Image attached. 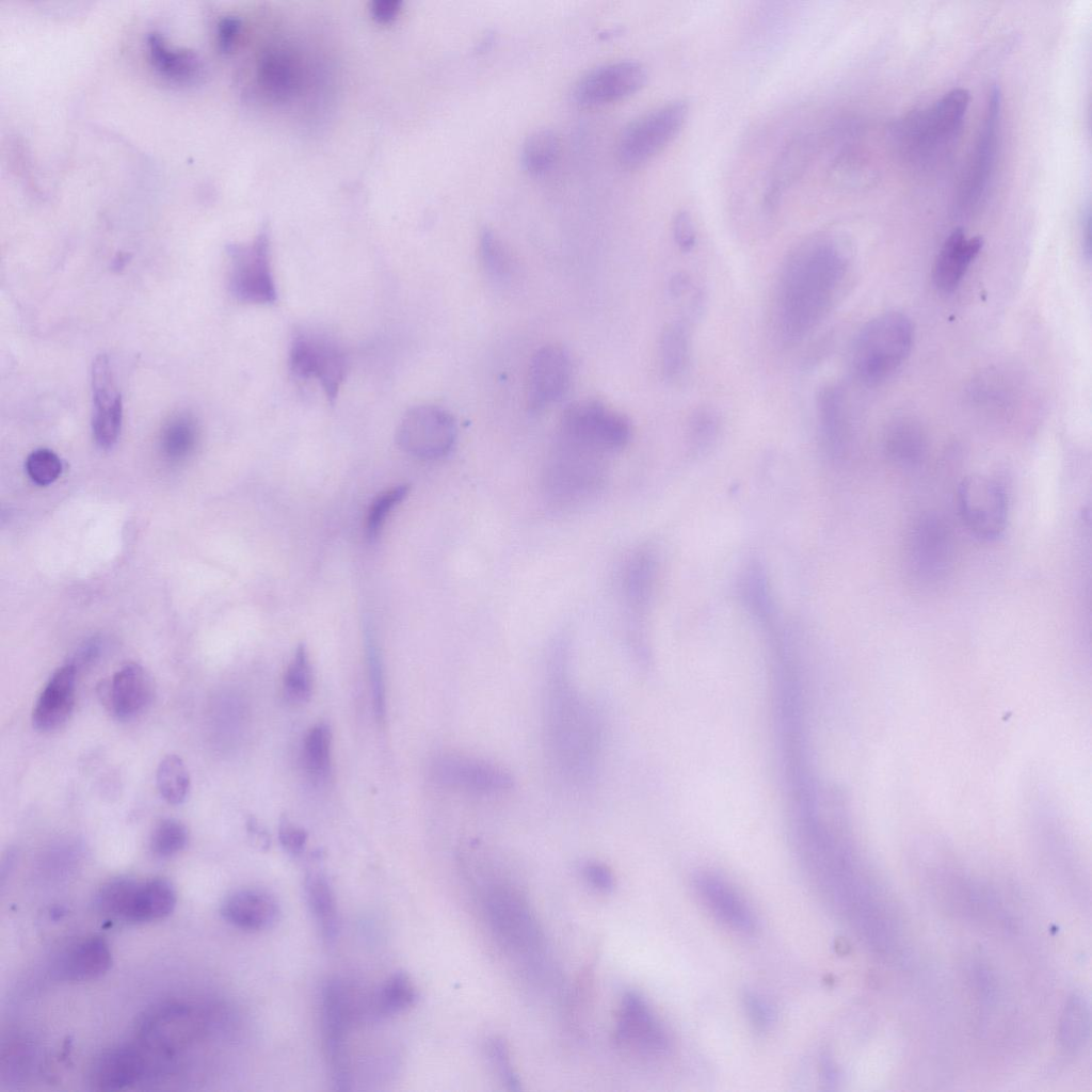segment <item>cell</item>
<instances>
[{
    "mask_svg": "<svg viewBox=\"0 0 1092 1092\" xmlns=\"http://www.w3.org/2000/svg\"><path fill=\"white\" fill-rule=\"evenodd\" d=\"M849 255L828 232L797 244L785 258L776 283L774 322L778 339L793 346L825 318L844 285Z\"/></svg>",
    "mask_w": 1092,
    "mask_h": 1092,
    "instance_id": "cell-1",
    "label": "cell"
},
{
    "mask_svg": "<svg viewBox=\"0 0 1092 1092\" xmlns=\"http://www.w3.org/2000/svg\"><path fill=\"white\" fill-rule=\"evenodd\" d=\"M567 649L558 643L547 662L544 745L557 776L568 786H587L595 776L603 746L601 719L571 677Z\"/></svg>",
    "mask_w": 1092,
    "mask_h": 1092,
    "instance_id": "cell-2",
    "label": "cell"
},
{
    "mask_svg": "<svg viewBox=\"0 0 1092 1092\" xmlns=\"http://www.w3.org/2000/svg\"><path fill=\"white\" fill-rule=\"evenodd\" d=\"M968 105V91L956 87L932 106L908 115L897 136L904 156L921 166L945 158L961 133Z\"/></svg>",
    "mask_w": 1092,
    "mask_h": 1092,
    "instance_id": "cell-3",
    "label": "cell"
},
{
    "mask_svg": "<svg viewBox=\"0 0 1092 1092\" xmlns=\"http://www.w3.org/2000/svg\"><path fill=\"white\" fill-rule=\"evenodd\" d=\"M914 340L910 318L899 311L880 314L857 333L851 365L865 385H877L893 375L909 357Z\"/></svg>",
    "mask_w": 1092,
    "mask_h": 1092,
    "instance_id": "cell-4",
    "label": "cell"
},
{
    "mask_svg": "<svg viewBox=\"0 0 1092 1092\" xmlns=\"http://www.w3.org/2000/svg\"><path fill=\"white\" fill-rule=\"evenodd\" d=\"M607 459L558 438L542 476L547 500L561 509L590 500L604 486Z\"/></svg>",
    "mask_w": 1092,
    "mask_h": 1092,
    "instance_id": "cell-5",
    "label": "cell"
},
{
    "mask_svg": "<svg viewBox=\"0 0 1092 1092\" xmlns=\"http://www.w3.org/2000/svg\"><path fill=\"white\" fill-rule=\"evenodd\" d=\"M631 432V422L624 414L598 400L585 399L564 410L559 439L608 457L629 443Z\"/></svg>",
    "mask_w": 1092,
    "mask_h": 1092,
    "instance_id": "cell-6",
    "label": "cell"
},
{
    "mask_svg": "<svg viewBox=\"0 0 1092 1092\" xmlns=\"http://www.w3.org/2000/svg\"><path fill=\"white\" fill-rule=\"evenodd\" d=\"M176 900L175 888L165 879L138 881L125 877L107 882L96 897V904L109 917L140 924L166 917Z\"/></svg>",
    "mask_w": 1092,
    "mask_h": 1092,
    "instance_id": "cell-7",
    "label": "cell"
},
{
    "mask_svg": "<svg viewBox=\"0 0 1092 1092\" xmlns=\"http://www.w3.org/2000/svg\"><path fill=\"white\" fill-rule=\"evenodd\" d=\"M689 114L685 100H673L632 121L622 132L617 157L626 167H638L659 154L684 127Z\"/></svg>",
    "mask_w": 1092,
    "mask_h": 1092,
    "instance_id": "cell-8",
    "label": "cell"
},
{
    "mask_svg": "<svg viewBox=\"0 0 1092 1092\" xmlns=\"http://www.w3.org/2000/svg\"><path fill=\"white\" fill-rule=\"evenodd\" d=\"M349 366L344 348L334 338L317 331L294 332L289 350L290 371L301 380H317L332 403Z\"/></svg>",
    "mask_w": 1092,
    "mask_h": 1092,
    "instance_id": "cell-9",
    "label": "cell"
},
{
    "mask_svg": "<svg viewBox=\"0 0 1092 1092\" xmlns=\"http://www.w3.org/2000/svg\"><path fill=\"white\" fill-rule=\"evenodd\" d=\"M1000 118L1001 94L999 87L994 85L989 93L975 149L959 189L957 209L961 214L973 213L986 197L996 164Z\"/></svg>",
    "mask_w": 1092,
    "mask_h": 1092,
    "instance_id": "cell-10",
    "label": "cell"
},
{
    "mask_svg": "<svg viewBox=\"0 0 1092 1092\" xmlns=\"http://www.w3.org/2000/svg\"><path fill=\"white\" fill-rule=\"evenodd\" d=\"M228 289L239 302L272 304L277 299L270 240L264 227L250 243L229 248Z\"/></svg>",
    "mask_w": 1092,
    "mask_h": 1092,
    "instance_id": "cell-11",
    "label": "cell"
},
{
    "mask_svg": "<svg viewBox=\"0 0 1092 1092\" xmlns=\"http://www.w3.org/2000/svg\"><path fill=\"white\" fill-rule=\"evenodd\" d=\"M906 561L913 579L924 585L944 580L953 558V543L949 528L935 514H922L910 530Z\"/></svg>",
    "mask_w": 1092,
    "mask_h": 1092,
    "instance_id": "cell-12",
    "label": "cell"
},
{
    "mask_svg": "<svg viewBox=\"0 0 1092 1092\" xmlns=\"http://www.w3.org/2000/svg\"><path fill=\"white\" fill-rule=\"evenodd\" d=\"M957 498L961 519L974 536L990 542L1002 534L1008 498L996 480L983 475L967 476L958 486Z\"/></svg>",
    "mask_w": 1092,
    "mask_h": 1092,
    "instance_id": "cell-13",
    "label": "cell"
},
{
    "mask_svg": "<svg viewBox=\"0 0 1092 1092\" xmlns=\"http://www.w3.org/2000/svg\"><path fill=\"white\" fill-rule=\"evenodd\" d=\"M456 434L453 416L443 407L427 404L406 412L398 425L396 439L398 446L413 456L437 460L450 453Z\"/></svg>",
    "mask_w": 1092,
    "mask_h": 1092,
    "instance_id": "cell-14",
    "label": "cell"
},
{
    "mask_svg": "<svg viewBox=\"0 0 1092 1092\" xmlns=\"http://www.w3.org/2000/svg\"><path fill=\"white\" fill-rule=\"evenodd\" d=\"M431 776L440 786L475 796H498L514 787L509 770L492 761L462 754L437 756Z\"/></svg>",
    "mask_w": 1092,
    "mask_h": 1092,
    "instance_id": "cell-15",
    "label": "cell"
},
{
    "mask_svg": "<svg viewBox=\"0 0 1092 1092\" xmlns=\"http://www.w3.org/2000/svg\"><path fill=\"white\" fill-rule=\"evenodd\" d=\"M350 1000L343 984L328 980L321 991V1030L324 1055L336 1090L350 1089V1062L347 1033L350 1023Z\"/></svg>",
    "mask_w": 1092,
    "mask_h": 1092,
    "instance_id": "cell-16",
    "label": "cell"
},
{
    "mask_svg": "<svg viewBox=\"0 0 1092 1092\" xmlns=\"http://www.w3.org/2000/svg\"><path fill=\"white\" fill-rule=\"evenodd\" d=\"M284 43L264 48L257 61L256 78L264 99L285 106L306 92L309 68L300 50Z\"/></svg>",
    "mask_w": 1092,
    "mask_h": 1092,
    "instance_id": "cell-17",
    "label": "cell"
},
{
    "mask_svg": "<svg viewBox=\"0 0 1092 1092\" xmlns=\"http://www.w3.org/2000/svg\"><path fill=\"white\" fill-rule=\"evenodd\" d=\"M646 80L647 71L640 62H611L583 75L575 83L572 96L580 107L603 106L637 93L644 86Z\"/></svg>",
    "mask_w": 1092,
    "mask_h": 1092,
    "instance_id": "cell-18",
    "label": "cell"
},
{
    "mask_svg": "<svg viewBox=\"0 0 1092 1092\" xmlns=\"http://www.w3.org/2000/svg\"><path fill=\"white\" fill-rule=\"evenodd\" d=\"M487 892L485 911L500 940L511 948H534L539 931L527 901L516 889L503 884H495Z\"/></svg>",
    "mask_w": 1092,
    "mask_h": 1092,
    "instance_id": "cell-19",
    "label": "cell"
},
{
    "mask_svg": "<svg viewBox=\"0 0 1092 1092\" xmlns=\"http://www.w3.org/2000/svg\"><path fill=\"white\" fill-rule=\"evenodd\" d=\"M615 1038L639 1054L658 1057L667 1054L670 1039L662 1023L643 997L627 993L617 1014Z\"/></svg>",
    "mask_w": 1092,
    "mask_h": 1092,
    "instance_id": "cell-20",
    "label": "cell"
},
{
    "mask_svg": "<svg viewBox=\"0 0 1092 1092\" xmlns=\"http://www.w3.org/2000/svg\"><path fill=\"white\" fill-rule=\"evenodd\" d=\"M572 374V362L563 347L546 344L540 348L529 366V408L536 412L560 401L571 387Z\"/></svg>",
    "mask_w": 1092,
    "mask_h": 1092,
    "instance_id": "cell-21",
    "label": "cell"
},
{
    "mask_svg": "<svg viewBox=\"0 0 1092 1092\" xmlns=\"http://www.w3.org/2000/svg\"><path fill=\"white\" fill-rule=\"evenodd\" d=\"M91 389L93 436L101 449H110L116 444L121 433L123 401L106 354L98 355L93 362Z\"/></svg>",
    "mask_w": 1092,
    "mask_h": 1092,
    "instance_id": "cell-22",
    "label": "cell"
},
{
    "mask_svg": "<svg viewBox=\"0 0 1092 1092\" xmlns=\"http://www.w3.org/2000/svg\"><path fill=\"white\" fill-rule=\"evenodd\" d=\"M815 140L809 134L791 138L781 149L768 175L762 208L767 214L774 213L784 195L806 171L815 154Z\"/></svg>",
    "mask_w": 1092,
    "mask_h": 1092,
    "instance_id": "cell-23",
    "label": "cell"
},
{
    "mask_svg": "<svg viewBox=\"0 0 1092 1092\" xmlns=\"http://www.w3.org/2000/svg\"><path fill=\"white\" fill-rule=\"evenodd\" d=\"M155 684L151 675L140 664L123 665L101 688L100 695L109 710L118 719H130L142 712L152 701Z\"/></svg>",
    "mask_w": 1092,
    "mask_h": 1092,
    "instance_id": "cell-24",
    "label": "cell"
},
{
    "mask_svg": "<svg viewBox=\"0 0 1092 1092\" xmlns=\"http://www.w3.org/2000/svg\"><path fill=\"white\" fill-rule=\"evenodd\" d=\"M694 888L705 908L724 926L744 934L755 929L751 909L727 882L704 873L695 878Z\"/></svg>",
    "mask_w": 1092,
    "mask_h": 1092,
    "instance_id": "cell-25",
    "label": "cell"
},
{
    "mask_svg": "<svg viewBox=\"0 0 1092 1092\" xmlns=\"http://www.w3.org/2000/svg\"><path fill=\"white\" fill-rule=\"evenodd\" d=\"M77 667L67 663L59 668L39 693L33 710L32 724L42 732L62 726L75 706Z\"/></svg>",
    "mask_w": 1092,
    "mask_h": 1092,
    "instance_id": "cell-26",
    "label": "cell"
},
{
    "mask_svg": "<svg viewBox=\"0 0 1092 1092\" xmlns=\"http://www.w3.org/2000/svg\"><path fill=\"white\" fill-rule=\"evenodd\" d=\"M983 245L982 238L967 237L957 228L944 241L933 266L935 287L945 293L953 292L962 283Z\"/></svg>",
    "mask_w": 1092,
    "mask_h": 1092,
    "instance_id": "cell-27",
    "label": "cell"
},
{
    "mask_svg": "<svg viewBox=\"0 0 1092 1092\" xmlns=\"http://www.w3.org/2000/svg\"><path fill=\"white\" fill-rule=\"evenodd\" d=\"M278 913L276 899L257 888H241L230 893L221 908V914L227 922L248 931L270 928L277 920Z\"/></svg>",
    "mask_w": 1092,
    "mask_h": 1092,
    "instance_id": "cell-28",
    "label": "cell"
},
{
    "mask_svg": "<svg viewBox=\"0 0 1092 1092\" xmlns=\"http://www.w3.org/2000/svg\"><path fill=\"white\" fill-rule=\"evenodd\" d=\"M144 1059L131 1047H116L101 1053L90 1071L95 1090H118L133 1085L144 1073Z\"/></svg>",
    "mask_w": 1092,
    "mask_h": 1092,
    "instance_id": "cell-29",
    "label": "cell"
},
{
    "mask_svg": "<svg viewBox=\"0 0 1092 1092\" xmlns=\"http://www.w3.org/2000/svg\"><path fill=\"white\" fill-rule=\"evenodd\" d=\"M111 964L112 956L108 943L99 936H90L64 950L57 968L60 976L66 980L84 981L102 976Z\"/></svg>",
    "mask_w": 1092,
    "mask_h": 1092,
    "instance_id": "cell-30",
    "label": "cell"
},
{
    "mask_svg": "<svg viewBox=\"0 0 1092 1092\" xmlns=\"http://www.w3.org/2000/svg\"><path fill=\"white\" fill-rule=\"evenodd\" d=\"M817 416L823 444L833 456H840L849 440L845 396L838 386L824 385L817 396Z\"/></svg>",
    "mask_w": 1092,
    "mask_h": 1092,
    "instance_id": "cell-31",
    "label": "cell"
},
{
    "mask_svg": "<svg viewBox=\"0 0 1092 1092\" xmlns=\"http://www.w3.org/2000/svg\"><path fill=\"white\" fill-rule=\"evenodd\" d=\"M656 560L646 549L630 553L620 575V589L626 605L636 612L642 611L651 600L655 579Z\"/></svg>",
    "mask_w": 1092,
    "mask_h": 1092,
    "instance_id": "cell-32",
    "label": "cell"
},
{
    "mask_svg": "<svg viewBox=\"0 0 1092 1092\" xmlns=\"http://www.w3.org/2000/svg\"><path fill=\"white\" fill-rule=\"evenodd\" d=\"M887 457L902 467H915L925 457L927 438L918 422L909 418L892 421L884 435Z\"/></svg>",
    "mask_w": 1092,
    "mask_h": 1092,
    "instance_id": "cell-33",
    "label": "cell"
},
{
    "mask_svg": "<svg viewBox=\"0 0 1092 1092\" xmlns=\"http://www.w3.org/2000/svg\"><path fill=\"white\" fill-rule=\"evenodd\" d=\"M305 896L322 938L334 943L339 932V916L333 888L326 877L311 872L305 879Z\"/></svg>",
    "mask_w": 1092,
    "mask_h": 1092,
    "instance_id": "cell-34",
    "label": "cell"
},
{
    "mask_svg": "<svg viewBox=\"0 0 1092 1092\" xmlns=\"http://www.w3.org/2000/svg\"><path fill=\"white\" fill-rule=\"evenodd\" d=\"M686 319L669 323L660 338V364L664 378L677 381L685 376L691 363V332Z\"/></svg>",
    "mask_w": 1092,
    "mask_h": 1092,
    "instance_id": "cell-35",
    "label": "cell"
},
{
    "mask_svg": "<svg viewBox=\"0 0 1092 1092\" xmlns=\"http://www.w3.org/2000/svg\"><path fill=\"white\" fill-rule=\"evenodd\" d=\"M559 151L557 133L548 128L536 129L526 138L521 146V166L531 175L543 174L553 165Z\"/></svg>",
    "mask_w": 1092,
    "mask_h": 1092,
    "instance_id": "cell-36",
    "label": "cell"
},
{
    "mask_svg": "<svg viewBox=\"0 0 1092 1092\" xmlns=\"http://www.w3.org/2000/svg\"><path fill=\"white\" fill-rule=\"evenodd\" d=\"M197 438L198 428L194 417L188 413H178L163 425L160 447L167 459L178 461L194 450Z\"/></svg>",
    "mask_w": 1092,
    "mask_h": 1092,
    "instance_id": "cell-37",
    "label": "cell"
},
{
    "mask_svg": "<svg viewBox=\"0 0 1092 1092\" xmlns=\"http://www.w3.org/2000/svg\"><path fill=\"white\" fill-rule=\"evenodd\" d=\"M332 733L323 722L314 725L306 734L302 748V766L315 782L325 780L331 771Z\"/></svg>",
    "mask_w": 1092,
    "mask_h": 1092,
    "instance_id": "cell-38",
    "label": "cell"
},
{
    "mask_svg": "<svg viewBox=\"0 0 1092 1092\" xmlns=\"http://www.w3.org/2000/svg\"><path fill=\"white\" fill-rule=\"evenodd\" d=\"M148 47L152 64L163 75L177 80H187L197 76L199 62L194 53L170 49L156 35L149 38Z\"/></svg>",
    "mask_w": 1092,
    "mask_h": 1092,
    "instance_id": "cell-39",
    "label": "cell"
},
{
    "mask_svg": "<svg viewBox=\"0 0 1092 1092\" xmlns=\"http://www.w3.org/2000/svg\"><path fill=\"white\" fill-rule=\"evenodd\" d=\"M156 782L161 797L170 804L182 803L190 789V776L183 760L170 754L161 759L156 773Z\"/></svg>",
    "mask_w": 1092,
    "mask_h": 1092,
    "instance_id": "cell-40",
    "label": "cell"
},
{
    "mask_svg": "<svg viewBox=\"0 0 1092 1092\" xmlns=\"http://www.w3.org/2000/svg\"><path fill=\"white\" fill-rule=\"evenodd\" d=\"M416 998L417 992L410 976L398 971L381 986L375 997V1008L381 1015H396L412 1007Z\"/></svg>",
    "mask_w": 1092,
    "mask_h": 1092,
    "instance_id": "cell-41",
    "label": "cell"
},
{
    "mask_svg": "<svg viewBox=\"0 0 1092 1092\" xmlns=\"http://www.w3.org/2000/svg\"><path fill=\"white\" fill-rule=\"evenodd\" d=\"M479 253L486 272L497 279L508 278L514 270L512 254L503 241L492 229L480 232Z\"/></svg>",
    "mask_w": 1092,
    "mask_h": 1092,
    "instance_id": "cell-42",
    "label": "cell"
},
{
    "mask_svg": "<svg viewBox=\"0 0 1092 1092\" xmlns=\"http://www.w3.org/2000/svg\"><path fill=\"white\" fill-rule=\"evenodd\" d=\"M286 696L293 702H307L312 689V675L306 647L301 644L289 663L283 680Z\"/></svg>",
    "mask_w": 1092,
    "mask_h": 1092,
    "instance_id": "cell-43",
    "label": "cell"
},
{
    "mask_svg": "<svg viewBox=\"0 0 1092 1092\" xmlns=\"http://www.w3.org/2000/svg\"><path fill=\"white\" fill-rule=\"evenodd\" d=\"M188 838V830L182 822L165 818L157 823L151 833L150 850L158 857H170L186 847Z\"/></svg>",
    "mask_w": 1092,
    "mask_h": 1092,
    "instance_id": "cell-44",
    "label": "cell"
},
{
    "mask_svg": "<svg viewBox=\"0 0 1092 1092\" xmlns=\"http://www.w3.org/2000/svg\"><path fill=\"white\" fill-rule=\"evenodd\" d=\"M25 467L29 478L42 486L53 483L63 469L60 457L47 448L32 451L27 456Z\"/></svg>",
    "mask_w": 1092,
    "mask_h": 1092,
    "instance_id": "cell-45",
    "label": "cell"
},
{
    "mask_svg": "<svg viewBox=\"0 0 1092 1092\" xmlns=\"http://www.w3.org/2000/svg\"><path fill=\"white\" fill-rule=\"evenodd\" d=\"M407 492L408 487L406 485L396 486L382 493L373 500L366 520V532L370 540L376 537L389 513L404 499Z\"/></svg>",
    "mask_w": 1092,
    "mask_h": 1092,
    "instance_id": "cell-46",
    "label": "cell"
},
{
    "mask_svg": "<svg viewBox=\"0 0 1092 1092\" xmlns=\"http://www.w3.org/2000/svg\"><path fill=\"white\" fill-rule=\"evenodd\" d=\"M720 430V418L710 406L697 407L689 420V435L697 448H705L714 441Z\"/></svg>",
    "mask_w": 1092,
    "mask_h": 1092,
    "instance_id": "cell-47",
    "label": "cell"
},
{
    "mask_svg": "<svg viewBox=\"0 0 1092 1092\" xmlns=\"http://www.w3.org/2000/svg\"><path fill=\"white\" fill-rule=\"evenodd\" d=\"M743 1007L749 1019L755 1028L765 1030L773 1023V1008L762 996L752 992L745 993L743 997Z\"/></svg>",
    "mask_w": 1092,
    "mask_h": 1092,
    "instance_id": "cell-48",
    "label": "cell"
},
{
    "mask_svg": "<svg viewBox=\"0 0 1092 1092\" xmlns=\"http://www.w3.org/2000/svg\"><path fill=\"white\" fill-rule=\"evenodd\" d=\"M487 1051L492 1064L495 1066L502 1081L509 1086V1089L517 1090L518 1080L511 1066L509 1054L504 1044L501 1041L494 1039L488 1043Z\"/></svg>",
    "mask_w": 1092,
    "mask_h": 1092,
    "instance_id": "cell-49",
    "label": "cell"
},
{
    "mask_svg": "<svg viewBox=\"0 0 1092 1092\" xmlns=\"http://www.w3.org/2000/svg\"><path fill=\"white\" fill-rule=\"evenodd\" d=\"M672 231L674 242L681 252L688 253L693 250L696 244V230L693 219L687 210H679L675 214Z\"/></svg>",
    "mask_w": 1092,
    "mask_h": 1092,
    "instance_id": "cell-50",
    "label": "cell"
},
{
    "mask_svg": "<svg viewBox=\"0 0 1092 1092\" xmlns=\"http://www.w3.org/2000/svg\"><path fill=\"white\" fill-rule=\"evenodd\" d=\"M278 838L284 849L292 854H299L304 850L308 835L303 828L293 824L288 818H283L278 826Z\"/></svg>",
    "mask_w": 1092,
    "mask_h": 1092,
    "instance_id": "cell-51",
    "label": "cell"
},
{
    "mask_svg": "<svg viewBox=\"0 0 1092 1092\" xmlns=\"http://www.w3.org/2000/svg\"><path fill=\"white\" fill-rule=\"evenodd\" d=\"M581 872L585 881L595 889L607 893L613 889L612 871L603 863L590 861L582 865Z\"/></svg>",
    "mask_w": 1092,
    "mask_h": 1092,
    "instance_id": "cell-52",
    "label": "cell"
},
{
    "mask_svg": "<svg viewBox=\"0 0 1092 1092\" xmlns=\"http://www.w3.org/2000/svg\"><path fill=\"white\" fill-rule=\"evenodd\" d=\"M401 2L396 0H379L372 3L371 13L380 22H389L400 11Z\"/></svg>",
    "mask_w": 1092,
    "mask_h": 1092,
    "instance_id": "cell-53",
    "label": "cell"
},
{
    "mask_svg": "<svg viewBox=\"0 0 1092 1092\" xmlns=\"http://www.w3.org/2000/svg\"><path fill=\"white\" fill-rule=\"evenodd\" d=\"M240 30V22L234 18L224 19L220 25L221 45L228 49L235 43Z\"/></svg>",
    "mask_w": 1092,
    "mask_h": 1092,
    "instance_id": "cell-54",
    "label": "cell"
},
{
    "mask_svg": "<svg viewBox=\"0 0 1092 1092\" xmlns=\"http://www.w3.org/2000/svg\"><path fill=\"white\" fill-rule=\"evenodd\" d=\"M1080 226H1081L1082 250H1083V253H1086L1087 257L1089 258L1090 254H1091V252H1090L1091 251V230H1090L1091 229V215H1090V208L1089 207L1082 212Z\"/></svg>",
    "mask_w": 1092,
    "mask_h": 1092,
    "instance_id": "cell-55",
    "label": "cell"
}]
</instances>
